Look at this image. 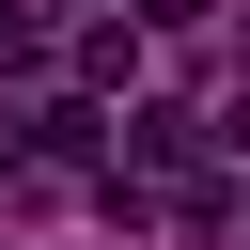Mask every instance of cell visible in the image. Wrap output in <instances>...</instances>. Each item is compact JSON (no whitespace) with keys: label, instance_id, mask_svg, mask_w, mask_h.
I'll return each instance as SVG.
<instances>
[{"label":"cell","instance_id":"6da1fadb","mask_svg":"<svg viewBox=\"0 0 250 250\" xmlns=\"http://www.w3.org/2000/svg\"><path fill=\"white\" fill-rule=\"evenodd\" d=\"M125 78H141V31L94 16V31H78V94H125Z\"/></svg>","mask_w":250,"mask_h":250},{"label":"cell","instance_id":"7a4b0ae2","mask_svg":"<svg viewBox=\"0 0 250 250\" xmlns=\"http://www.w3.org/2000/svg\"><path fill=\"white\" fill-rule=\"evenodd\" d=\"M31 62H47V16H31V0H0V78H31Z\"/></svg>","mask_w":250,"mask_h":250},{"label":"cell","instance_id":"3957f363","mask_svg":"<svg viewBox=\"0 0 250 250\" xmlns=\"http://www.w3.org/2000/svg\"><path fill=\"white\" fill-rule=\"evenodd\" d=\"M141 16H156V31H188V16H203V0H141Z\"/></svg>","mask_w":250,"mask_h":250},{"label":"cell","instance_id":"277c9868","mask_svg":"<svg viewBox=\"0 0 250 250\" xmlns=\"http://www.w3.org/2000/svg\"><path fill=\"white\" fill-rule=\"evenodd\" d=\"M219 141H234V156H250V94H234V109H219Z\"/></svg>","mask_w":250,"mask_h":250}]
</instances>
